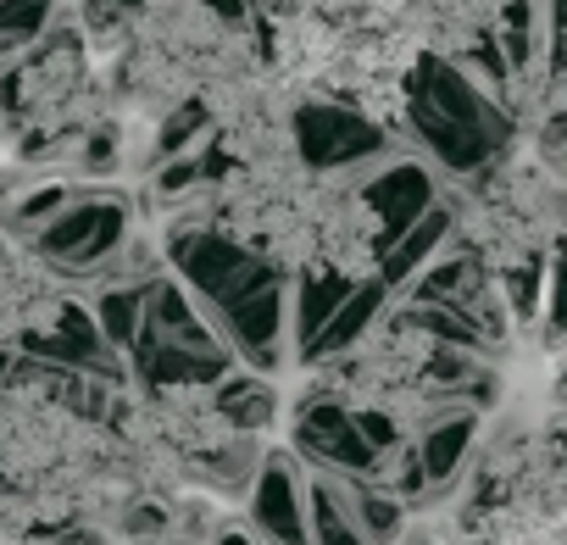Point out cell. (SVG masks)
I'll return each mask as SVG.
<instances>
[{
  "instance_id": "1",
  "label": "cell",
  "mask_w": 567,
  "mask_h": 545,
  "mask_svg": "<svg viewBox=\"0 0 567 545\" xmlns=\"http://www.w3.org/2000/svg\"><path fill=\"white\" fill-rule=\"evenodd\" d=\"M267 62L307 106L362 123L406 117L434 56L429 0H234Z\"/></svg>"
},
{
  "instance_id": "2",
  "label": "cell",
  "mask_w": 567,
  "mask_h": 545,
  "mask_svg": "<svg viewBox=\"0 0 567 545\" xmlns=\"http://www.w3.org/2000/svg\"><path fill=\"white\" fill-rule=\"evenodd\" d=\"M34 256L56 272H101L128 245V212L106 195H79L62 217H51L34 239Z\"/></svg>"
},
{
  "instance_id": "3",
  "label": "cell",
  "mask_w": 567,
  "mask_h": 545,
  "mask_svg": "<svg viewBox=\"0 0 567 545\" xmlns=\"http://www.w3.org/2000/svg\"><path fill=\"white\" fill-rule=\"evenodd\" d=\"M250 534L261 545H312V501L290 456H267L250 484Z\"/></svg>"
},
{
  "instance_id": "4",
  "label": "cell",
  "mask_w": 567,
  "mask_h": 545,
  "mask_svg": "<svg viewBox=\"0 0 567 545\" xmlns=\"http://www.w3.org/2000/svg\"><path fill=\"white\" fill-rule=\"evenodd\" d=\"M429 7H434V56L440 62L478 56L484 40L506 18V0H429Z\"/></svg>"
},
{
  "instance_id": "5",
  "label": "cell",
  "mask_w": 567,
  "mask_h": 545,
  "mask_svg": "<svg viewBox=\"0 0 567 545\" xmlns=\"http://www.w3.org/2000/svg\"><path fill=\"white\" fill-rule=\"evenodd\" d=\"M346 495H351V512H357L368 545H395V539H401V528H406V506H401L395 490H384V484H373V479H351Z\"/></svg>"
},
{
  "instance_id": "6",
  "label": "cell",
  "mask_w": 567,
  "mask_h": 545,
  "mask_svg": "<svg viewBox=\"0 0 567 545\" xmlns=\"http://www.w3.org/2000/svg\"><path fill=\"white\" fill-rule=\"evenodd\" d=\"M212 401L228 418V429H239V434H261L272 423V412H278V395L261 379H228V384L212 390Z\"/></svg>"
},
{
  "instance_id": "7",
  "label": "cell",
  "mask_w": 567,
  "mask_h": 545,
  "mask_svg": "<svg viewBox=\"0 0 567 545\" xmlns=\"http://www.w3.org/2000/svg\"><path fill=\"white\" fill-rule=\"evenodd\" d=\"M467 440H473L467 418H440V423L429 429V440L417 445V451H423V467H429V484H440V479H451V473L462 467Z\"/></svg>"
},
{
  "instance_id": "8",
  "label": "cell",
  "mask_w": 567,
  "mask_h": 545,
  "mask_svg": "<svg viewBox=\"0 0 567 545\" xmlns=\"http://www.w3.org/2000/svg\"><path fill=\"white\" fill-rule=\"evenodd\" d=\"M95 323H101L106 346H128L134 329H140V296L134 290H106L101 307H95Z\"/></svg>"
},
{
  "instance_id": "9",
  "label": "cell",
  "mask_w": 567,
  "mask_h": 545,
  "mask_svg": "<svg viewBox=\"0 0 567 545\" xmlns=\"http://www.w3.org/2000/svg\"><path fill=\"white\" fill-rule=\"evenodd\" d=\"M212 545H261V539H256V534H239V528H228V534H217Z\"/></svg>"
},
{
  "instance_id": "10",
  "label": "cell",
  "mask_w": 567,
  "mask_h": 545,
  "mask_svg": "<svg viewBox=\"0 0 567 545\" xmlns=\"http://www.w3.org/2000/svg\"><path fill=\"white\" fill-rule=\"evenodd\" d=\"M0 123H7V106H0Z\"/></svg>"
}]
</instances>
